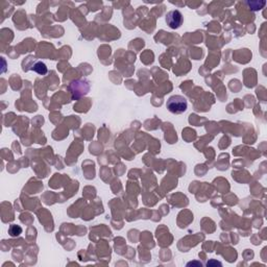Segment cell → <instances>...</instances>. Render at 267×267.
Listing matches in <instances>:
<instances>
[{"mask_svg": "<svg viewBox=\"0 0 267 267\" xmlns=\"http://www.w3.org/2000/svg\"><path fill=\"white\" fill-rule=\"evenodd\" d=\"M21 232H22V230H21L20 226H15V224H13L12 226H10V234L12 235V236H18L19 234H21Z\"/></svg>", "mask_w": 267, "mask_h": 267, "instance_id": "obj_4", "label": "cell"}, {"mask_svg": "<svg viewBox=\"0 0 267 267\" xmlns=\"http://www.w3.org/2000/svg\"><path fill=\"white\" fill-rule=\"evenodd\" d=\"M183 15L180 10H170L166 15V23L172 29H176L183 24Z\"/></svg>", "mask_w": 267, "mask_h": 267, "instance_id": "obj_2", "label": "cell"}, {"mask_svg": "<svg viewBox=\"0 0 267 267\" xmlns=\"http://www.w3.org/2000/svg\"><path fill=\"white\" fill-rule=\"evenodd\" d=\"M33 70H35L36 72H38L39 74H46V73H47L46 65L44 64V63H42V62L37 63V64L35 65V67H33Z\"/></svg>", "mask_w": 267, "mask_h": 267, "instance_id": "obj_3", "label": "cell"}, {"mask_svg": "<svg viewBox=\"0 0 267 267\" xmlns=\"http://www.w3.org/2000/svg\"><path fill=\"white\" fill-rule=\"evenodd\" d=\"M211 264H217V265H219V266L221 265V263H219V262H208V266L211 265Z\"/></svg>", "mask_w": 267, "mask_h": 267, "instance_id": "obj_6", "label": "cell"}, {"mask_svg": "<svg viewBox=\"0 0 267 267\" xmlns=\"http://www.w3.org/2000/svg\"><path fill=\"white\" fill-rule=\"evenodd\" d=\"M167 109L169 110V112L173 114H182L186 112V110L188 108V103L187 99L184 96L180 95H173L171 96L166 103Z\"/></svg>", "mask_w": 267, "mask_h": 267, "instance_id": "obj_1", "label": "cell"}, {"mask_svg": "<svg viewBox=\"0 0 267 267\" xmlns=\"http://www.w3.org/2000/svg\"><path fill=\"white\" fill-rule=\"evenodd\" d=\"M190 265H197V266H201V263H196V262H190L187 264V266H190Z\"/></svg>", "mask_w": 267, "mask_h": 267, "instance_id": "obj_5", "label": "cell"}]
</instances>
